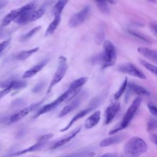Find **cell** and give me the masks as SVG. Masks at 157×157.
<instances>
[{"instance_id": "1", "label": "cell", "mask_w": 157, "mask_h": 157, "mask_svg": "<svg viewBox=\"0 0 157 157\" xmlns=\"http://www.w3.org/2000/svg\"><path fill=\"white\" fill-rule=\"evenodd\" d=\"M147 144L139 137L131 138L125 144L124 153L126 157H139L147 150Z\"/></svg>"}, {"instance_id": "2", "label": "cell", "mask_w": 157, "mask_h": 157, "mask_svg": "<svg viewBox=\"0 0 157 157\" xmlns=\"http://www.w3.org/2000/svg\"><path fill=\"white\" fill-rule=\"evenodd\" d=\"M141 102H142L141 97H137L134 99L131 105L129 107L128 109L126 110V113H124L120 125L118 127L114 128L113 129H112L109 132V134L110 135L114 134L116 132H118V131L126 128L129 125L131 120L132 119L136 112L139 109L141 104Z\"/></svg>"}, {"instance_id": "3", "label": "cell", "mask_w": 157, "mask_h": 157, "mask_svg": "<svg viewBox=\"0 0 157 157\" xmlns=\"http://www.w3.org/2000/svg\"><path fill=\"white\" fill-rule=\"evenodd\" d=\"M103 52L102 53V68L113 66L117 59V53L113 44L109 40H106L103 43Z\"/></svg>"}, {"instance_id": "4", "label": "cell", "mask_w": 157, "mask_h": 157, "mask_svg": "<svg viewBox=\"0 0 157 157\" xmlns=\"http://www.w3.org/2000/svg\"><path fill=\"white\" fill-rule=\"evenodd\" d=\"M102 101V98L101 96H98V97L93 98L90 102L88 106L86 108H85V109L80 111L77 114H76L72 118V120L69 122V123L64 128L61 129L60 130V131L64 132V131H66L67 129H69V128H70L77 121H78V120L81 119L82 118H83V117H85V115L88 114L92 110H94L96 107H99L101 105Z\"/></svg>"}, {"instance_id": "5", "label": "cell", "mask_w": 157, "mask_h": 157, "mask_svg": "<svg viewBox=\"0 0 157 157\" xmlns=\"http://www.w3.org/2000/svg\"><path fill=\"white\" fill-rule=\"evenodd\" d=\"M67 59L66 58L63 56H60L58 58V64L56 69V71L50 82L49 87L47 90V94H48L51 91L52 88L58 83L64 77L67 69Z\"/></svg>"}, {"instance_id": "6", "label": "cell", "mask_w": 157, "mask_h": 157, "mask_svg": "<svg viewBox=\"0 0 157 157\" xmlns=\"http://www.w3.org/2000/svg\"><path fill=\"white\" fill-rule=\"evenodd\" d=\"M36 3L31 2L17 9V17L14 21L19 25H23L28 23L29 17L33 12L36 9Z\"/></svg>"}, {"instance_id": "7", "label": "cell", "mask_w": 157, "mask_h": 157, "mask_svg": "<svg viewBox=\"0 0 157 157\" xmlns=\"http://www.w3.org/2000/svg\"><path fill=\"white\" fill-rule=\"evenodd\" d=\"M90 11L89 6H85L82 10L74 14L70 18L69 26L71 28H77L82 25L86 19Z\"/></svg>"}, {"instance_id": "8", "label": "cell", "mask_w": 157, "mask_h": 157, "mask_svg": "<svg viewBox=\"0 0 157 157\" xmlns=\"http://www.w3.org/2000/svg\"><path fill=\"white\" fill-rule=\"evenodd\" d=\"M118 70L122 73L127 74L140 79L146 78V76L144 75V74L132 63H128L120 64L118 67Z\"/></svg>"}, {"instance_id": "9", "label": "cell", "mask_w": 157, "mask_h": 157, "mask_svg": "<svg viewBox=\"0 0 157 157\" xmlns=\"http://www.w3.org/2000/svg\"><path fill=\"white\" fill-rule=\"evenodd\" d=\"M65 98H66V94L65 93H63L61 96H59L57 99H56L55 101L52 102L50 104L45 105L44 107H42L36 114V115L34 117V118H37L39 117L40 115L45 113L48 112H50L54 109H55L59 104H60L62 102H65Z\"/></svg>"}, {"instance_id": "10", "label": "cell", "mask_w": 157, "mask_h": 157, "mask_svg": "<svg viewBox=\"0 0 157 157\" xmlns=\"http://www.w3.org/2000/svg\"><path fill=\"white\" fill-rule=\"evenodd\" d=\"M120 109V104L119 102H113L110 104L105 111V124H108L110 123L114 119Z\"/></svg>"}, {"instance_id": "11", "label": "cell", "mask_w": 157, "mask_h": 157, "mask_svg": "<svg viewBox=\"0 0 157 157\" xmlns=\"http://www.w3.org/2000/svg\"><path fill=\"white\" fill-rule=\"evenodd\" d=\"M41 102H42L40 101V102H39L34 103V104H31L30 105L23 109L22 110L19 111L18 112H17L15 114H14L13 115H12L10 118V121L11 123H14V122H16V121L20 120V119L23 118L24 117L26 116L31 112L33 111L35 109H36L41 104Z\"/></svg>"}, {"instance_id": "12", "label": "cell", "mask_w": 157, "mask_h": 157, "mask_svg": "<svg viewBox=\"0 0 157 157\" xmlns=\"http://www.w3.org/2000/svg\"><path fill=\"white\" fill-rule=\"evenodd\" d=\"M80 130H81V127H78V128L74 129V130L71 131L69 133H68L67 134L64 136L63 137L60 139L59 140L56 142L52 147V148L55 149V148L60 147L65 145L66 144L68 143L72 139H74L77 134H78L80 132Z\"/></svg>"}, {"instance_id": "13", "label": "cell", "mask_w": 157, "mask_h": 157, "mask_svg": "<svg viewBox=\"0 0 157 157\" xmlns=\"http://www.w3.org/2000/svg\"><path fill=\"white\" fill-rule=\"evenodd\" d=\"M47 63H48V59H45L42 60L37 64L35 65L34 66L32 67L31 68H30L29 69L26 71L23 74L22 77L23 78H28L33 77L37 72H39L40 71H41L43 69V67L47 64Z\"/></svg>"}, {"instance_id": "14", "label": "cell", "mask_w": 157, "mask_h": 157, "mask_svg": "<svg viewBox=\"0 0 157 157\" xmlns=\"http://www.w3.org/2000/svg\"><path fill=\"white\" fill-rule=\"evenodd\" d=\"M46 142H39L37 141L35 144L30 146L28 148L23 149L21 150L16 151L15 153H13L10 155H9L8 156H5L4 157H15V156H18L23 154H25L26 153H29V152H33V151H37L38 150H40L45 144Z\"/></svg>"}, {"instance_id": "15", "label": "cell", "mask_w": 157, "mask_h": 157, "mask_svg": "<svg viewBox=\"0 0 157 157\" xmlns=\"http://www.w3.org/2000/svg\"><path fill=\"white\" fill-rule=\"evenodd\" d=\"M101 111L96 110L93 112L85 121V127L86 129H91L94 127L100 121Z\"/></svg>"}, {"instance_id": "16", "label": "cell", "mask_w": 157, "mask_h": 157, "mask_svg": "<svg viewBox=\"0 0 157 157\" xmlns=\"http://www.w3.org/2000/svg\"><path fill=\"white\" fill-rule=\"evenodd\" d=\"M124 136L122 134L114 135L113 136L107 137L102 140L99 143V145L101 147H108L112 145L117 144L120 143L124 139Z\"/></svg>"}, {"instance_id": "17", "label": "cell", "mask_w": 157, "mask_h": 157, "mask_svg": "<svg viewBox=\"0 0 157 157\" xmlns=\"http://www.w3.org/2000/svg\"><path fill=\"white\" fill-rule=\"evenodd\" d=\"M80 99L79 98L74 99V100H73L71 102L65 105L62 109V110L59 113L58 117L61 118L66 115L67 114L72 112L73 110H74L80 104Z\"/></svg>"}, {"instance_id": "18", "label": "cell", "mask_w": 157, "mask_h": 157, "mask_svg": "<svg viewBox=\"0 0 157 157\" xmlns=\"http://www.w3.org/2000/svg\"><path fill=\"white\" fill-rule=\"evenodd\" d=\"M139 53L142 56L151 60L152 61L156 63L157 61V53L155 50L149 49L147 47H139L137 49Z\"/></svg>"}, {"instance_id": "19", "label": "cell", "mask_w": 157, "mask_h": 157, "mask_svg": "<svg viewBox=\"0 0 157 157\" xmlns=\"http://www.w3.org/2000/svg\"><path fill=\"white\" fill-rule=\"evenodd\" d=\"M128 86L131 91L139 96H148L150 95V91L142 86L136 84L134 83H129L128 84Z\"/></svg>"}, {"instance_id": "20", "label": "cell", "mask_w": 157, "mask_h": 157, "mask_svg": "<svg viewBox=\"0 0 157 157\" xmlns=\"http://www.w3.org/2000/svg\"><path fill=\"white\" fill-rule=\"evenodd\" d=\"M46 9H47V4H44L42 6H40L38 9H35L33 12V13H31V15L29 17V22L34 21L37 20V19L40 18V17H42V15L45 12Z\"/></svg>"}, {"instance_id": "21", "label": "cell", "mask_w": 157, "mask_h": 157, "mask_svg": "<svg viewBox=\"0 0 157 157\" xmlns=\"http://www.w3.org/2000/svg\"><path fill=\"white\" fill-rule=\"evenodd\" d=\"M61 20V15H55L54 20L50 23L48 26L47 28L45 31V36L51 35L54 33L55 29L57 28L58 25H59Z\"/></svg>"}, {"instance_id": "22", "label": "cell", "mask_w": 157, "mask_h": 157, "mask_svg": "<svg viewBox=\"0 0 157 157\" xmlns=\"http://www.w3.org/2000/svg\"><path fill=\"white\" fill-rule=\"evenodd\" d=\"M38 50H39V47H36V48L30 49L29 50L23 51L17 54V55L16 56V58L18 60H25L28 58L29 56H31L33 54L37 52Z\"/></svg>"}, {"instance_id": "23", "label": "cell", "mask_w": 157, "mask_h": 157, "mask_svg": "<svg viewBox=\"0 0 157 157\" xmlns=\"http://www.w3.org/2000/svg\"><path fill=\"white\" fill-rule=\"evenodd\" d=\"M68 2L67 1H58L53 8V13L55 15H61V13L66 4Z\"/></svg>"}, {"instance_id": "24", "label": "cell", "mask_w": 157, "mask_h": 157, "mask_svg": "<svg viewBox=\"0 0 157 157\" xmlns=\"http://www.w3.org/2000/svg\"><path fill=\"white\" fill-rule=\"evenodd\" d=\"M128 33L131 34L132 36H134L136 38H138L145 42H147V43H149V44H151L152 42L151 40L150 39V38H149L148 36H146L145 35H144V34L139 32V31H137L136 30H134V29H129L128 30Z\"/></svg>"}, {"instance_id": "25", "label": "cell", "mask_w": 157, "mask_h": 157, "mask_svg": "<svg viewBox=\"0 0 157 157\" xmlns=\"http://www.w3.org/2000/svg\"><path fill=\"white\" fill-rule=\"evenodd\" d=\"M88 79V78L87 77H80L78 79L74 80V82H72L71 83V84L70 85L69 87L74 88V89H80V88L86 83Z\"/></svg>"}, {"instance_id": "26", "label": "cell", "mask_w": 157, "mask_h": 157, "mask_svg": "<svg viewBox=\"0 0 157 157\" xmlns=\"http://www.w3.org/2000/svg\"><path fill=\"white\" fill-rule=\"evenodd\" d=\"M7 83L11 87L12 90L22 89L25 88L27 85V83L25 82L21 81V80H17L7 82Z\"/></svg>"}, {"instance_id": "27", "label": "cell", "mask_w": 157, "mask_h": 157, "mask_svg": "<svg viewBox=\"0 0 157 157\" xmlns=\"http://www.w3.org/2000/svg\"><path fill=\"white\" fill-rule=\"evenodd\" d=\"M41 28L40 26H36L35 28H33L32 29H31L29 31H28L27 33H26L25 34L23 35L21 37H20V41H26L27 40H28L29 39H30L32 36H33L37 32H38Z\"/></svg>"}, {"instance_id": "28", "label": "cell", "mask_w": 157, "mask_h": 157, "mask_svg": "<svg viewBox=\"0 0 157 157\" xmlns=\"http://www.w3.org/2000/svg\"><path fill=\"white\" fill-rule=\"evenodd\" d=\"M96 6L99 10L104 14H109L110 13V8L107 2L105 1H96Z\"/></svg>"}, {"instance_id": "29", "label": "cell", "mask_w": 157, "mask_h": 157, "mask_svg": "<svg viewBox=\"0 0 157 157\" xmlns=\"http://www.w3.org/2000/svg\"><path fill=\"white\" fill-rule=\"evenodd\" d=\"M105 38V32L102 28L98 29L95 35L94 41L97 45H101L103 43Z\"/></svg>"}, {"instance_id": "30", "label": "cell", "mask_w": 157, "mask_h": 157, "mask_svg": "<svg viewBox=\"0 0 157 157\" xmlns=\"http://www.w3.org/2000/svg\"><path fill=\"white\" fill-rule=\"evenodd\" d=\"M140 63L150 72L154 74L155 75H156V67L155 66L150 64V63H148L144 59H140Z\"/></svg>"}, {"instance_id": "31", "label": "cell", "mask_w": 157, "mask_h": 157, "mask_svg": "<svg viewBox=\"0 0 157 157\" xmlns=\"http://www.w3.org/2000/svg\"><path fill=\"white\" fill-rule=\"evenodd\" d=\"M127 86H128V80H127V78L126 77L124 78V81L123 82L122 84L121 85L119 90H118V91L114 95V98H115V99H119L121 96V95L124 92Z\"/></svg>"}, {"instance_id": "32", "label": "cell", "mask_w": 157, "mask_h": 157, "mask_svg": "<svg viewBox=\"0 0 157 157\" xmlns=\"http://www.w3.org/2000/svg\"><path fill=\"white\" fill-rule=\"evenodd\" d=\"M94 153L93 152H88V151H81L78 153H75L70 155H67L62 157H93Z\"/></svg>"}, {"instance_id": "33", "label": "cell", "mask_w": 157, "mask_h": 157, "mask_svg": "<svg viewBox=\"0 0 157 157\" xmlns=\"http://www.w3.org/2000/svg\"><path fill=\"white\" fill-rule=\"evenodd\" d=\"M147 131L148 132L153 131L156 128V121L154 118H150L148 120L147 125Z\"/></svg>"}, {"instance_id": "34", "label": "cell", "mask_w": 157, "mask_h": 157, "mask_svg": "<svg viewBox=\"0 0 157 157\" xmlns=\"http://www.w3.org/2000/svg\"><path fill=\"white\" fill-rule=\"evenodd\" d=\"M10 42V39H6L0 42V56L1 55L2 52L5 50V49L7 47V46L9 45Z\"/></svg>"}, {"instance_id": "35", "label": "cell", "mask_w": 157, "mask_h": 157, "mask_svg": "<svg viewBox=\"0 0 157 157\" xmlns=\"http://www.w3.org/2000/svg\"><path fill=\"white\" fill-rule=\"evenodd\" d=\"M53 134L52 133H49V134H44L42 136H40L38 140L39 142H46L48 140H49L50 139H51L53 137Z\"/></svg>"}, {"instance_id": "36", "label": "cell", "mask_w": 157, "mask_h": 157, "mask_svg": "<svg viewBox=\"0 0 157 157\" xmlns=\"http://www.w3.org/2000/svg\"><path fill=\"white\" fill-rule=\"evenodd\" d=\"M44 86V82H40L38 84H37L33 89L32 91L34 93H37L40 92Z\"/></svg>"}, {"instance_id": "37", "label": "cell", "mask_w": 157, "mask_h": 157, "mask_svg": "<svg viewBox=\"0 0 157 157\" xmlns=\"http://www.w3.org/2000/svg\"><path fill=\"white\" fill-rule=\"evenodd\" d=\"M148 108L150 110V112H151V113L154 115V116H156L157 115V111H156V106L151 102H150L148 103Z\"/></svg>"}, {"instance_id": "38", "label": "cell", "mask_w": 157, "mask_h": 157, "mask_svg": "<svg viewBox=\"0 0 157 157\" xmlns=\"http://www.w3.org/2000/svg\"><path fill=\"white\" fill-rule=\"evenodd\" d=\"M150 28L155 36L157 34V27L156 23L155 21H151L150 23Z\"/></svg>"}, {"instance_id": "39", "label": "cell", "mask_w": 157, "mask_h": 157, "mask_svg": "<svg viewBox=\"0 0 157 157\" xmlns=\"http://www.w3.org/2000/svg\"><path fill=\"white\" fill-rule=\"evenodd\" d=\"M100 157H123L121 155L117 153H105Z\"/></svg>"}, {"instance_id": "40", "label": "cell", "mask_w": 157, "mask_h": 157, "mask_svg": "<svg viewBox=\"0 0 157 157\" xmlns=\"http://www.w3.org/2000/svg\"><path fill=\"white\" fill-rule=\"evenodd\" d=\"M150 140L153 142L155 145L156 144V135L155 134H151L150 135Z\"/></svg>"}, {"instance_id": "41", "label": "cell", "mask_w": 157, "mask_h": 157, "mask_svg": "<svg viewBox=\"0 0 157 157\" xmlns=\"http://www.w3.org/2000/svg\"><path fill=\"white\" fill-rule=\"evenodd\" d=\"M8 2L7 1H0V10L7 6Z\"/></svg>"}, {"instance_id": "42", "label": "cell", "mask_w": 157, "mask_h": 157, "mask_svg": "<svg viewBox=\"0 0 157 157\" xmlns=\"http://www.w3.org/2000/svg\"><path fill=\"white\" fill-rule=\"evenodd\" d=\"M109 3H111V4H117V1H109Z\"/></svg>"}, {"instance_id": "43", "label": "cell", "mask_w": 157, "mask_h": 157, "mask_svg": "<svg viewBox=\"0 0 157 157\" xmlns=\"http://www.w3.org/2000/svg\"><path fill=\"white\" fill-rule=\"evenodd\" d=\"M1 31L0 30V36H1Z\"/></svg>"}]
</instances>
